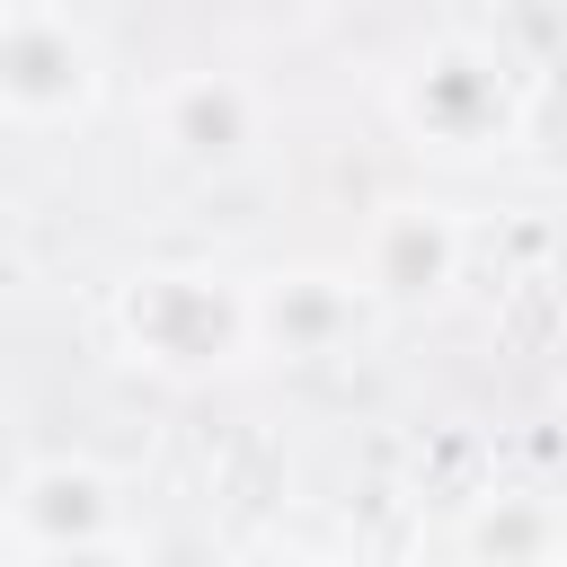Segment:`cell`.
Wrapping results in <instances>:
<instances>
[{"mask_svg":"<svg viewBox=\"0 0 567 567\" xmlns=\"http://www.w3.org/2000/svg\"><path fill=\"white\" fill-rule=\"evenodd\" d=\"M115 346L142 372L204 381V372L257 354L248 284L239 275H213V266H142V275L115 284Z\"/></svg>","mask_w":567,"mask_h":567,"instance_id":"cell-1","label":"cell"},{"mask_svg":"<svg viewBox=\"0 0 567 567\" xmlns=\"http://www.w3.org/2000/svg\"><path fill=\"white\" fill-rule=\"evenodd\" d=\"M514 115H523L514 71H505L478 35H443V44L416 53L408 80H399V124H408L416 142H434V151H487V142L514 133Z\"/></svg>","mask_w":567,"mask_h":567,"instance_id":"cell-2","label":"cell"},{"mask_svg":"<svg viewBox=\"0 0 567 567\" xmlns=\"http://www.w3.org/2000/svg\"><path fill=\"white\" fill-rule=\"evenodd\" d=\"M97 97V44L53 9H0V115L62 124Z\"/></svg>","mask_w":567,"mask_h":567,"instance_id":"cell-3","label":"cell"},{"mask_svg":"<svg viewBox=\"0 0 567 567\" xmlns=\"http://www.w3.org/2000/svg\"><path fill=\"white\" fill-rule=\"evenodd\" d=\"M18 558L27 549H71V540H106L124 532V487L97 470V461H27L9 505H0Z\"/></svg>","mask_w":567,"mask_h":567,"instance_id":"cell-4","label":"cell"},{"mask_svg":"<svg viewBox=\"0 0 567 567\" xmlns=\"http://www.w3.org/2000/svg\"><path fill=\"white\" fill-rule=\"evenodd\" d=\"M452 275H461V221H452L443 204H390V213H372L363 257H354V284H363L372 301L416 310V301H434Z\"/></svg>","mask_w":567,"mask_h":567,"instance_id":"cell-5","label":"cell"},{"mask_svg":"<svg viewBox=\"0 0 567 567\" xmlns=\"http://www.w3.org/2000/svg\"><path fill=\"white\" fill-rule=\"evenodd\" d=\"M363 310H372V292L337 266H292V275L248 284V319H257L266 354H337L363 328Z\"/></svg>","mask_w":567,"mask_h":567,"instance_id":"cell-6","label":"cell"},{"mask_svg":"<svg viewBox=\"0 0 567 567\" xmlns=\"http://www.w3.org/2000/svg\"><path fill=\"white\" fill-rule=\"evenodd\" d=\"M151 115H159V142H168L186 168H230V159H248V151H257V124H266L257 89L230 80V71H177V80L151 97Z\"/></svg>","mask_w":567,"mask_h":567,"instance_id":"cell-7","label":"cell"},{"mask_svg":"<svg viewBox=\"0 0 567 567\" xmlns=\"http://www.w3.org/2000/svg\"><path fill=\"white\" fill-rule=\"evenodd\" d=\"M470 549H478V558H496V567H549V558H558L549 523H540V514H523L514 496H496V505L470 523Z\"/></svg>","mask_w":567,"mask_h":567,"instance_id":"cell-8","label":"cell"},{"mask_svg":"<svg viewBox=\"0 0 567 567\" xmlns=\"http://www.w3.org/2000/svg\"><path fill=\"white\" fill-rule=\"evenodd\" d=\"M18 567H142V558L124 532H106V540H71V549H27Z\"/></svg>","mask_w":567,"mask_h":567,"instance_id":"cell-9","label":"cell"},{"mask_svg":"<svg viewBox=\"0 0 567 567\" xmlns=\"http://www.w3.org/2000/svg\"><path fill=\"white\" fill-rule=\"evenodd\" d=\"M239 567H319V558H301V549H275V540H266V549H248Z\"/></svg>","mask_w":567,"mask_h":567,"instance_id":"cell-10","label":"cell"},{"mask_svg":"<svg viewBox=\"0 0 567 567\" xmlns=\"http://www.w3.org/2000/svg\"><path fill=\"white\" fill-rule=\"evenodd\" d=\"M549 567H567V558H549Z\"/></svg>","mask_w":567,"mask_h":567,"instance_id":"cell-11","label":"cell"}]
</instances>
